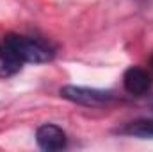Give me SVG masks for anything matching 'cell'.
<instances>
[{
    "label": "cell",
    "mask_w": 153,
    "mask_h": 152,
    "mask_svg": "<svg viewBox=\"0 0 153 152\" xmlns=\"http://www.w3.org/2000/svg\"><path fill=\"white\" fill-rule=\"evenodd\" d=\"M53 57V50L34 38L20 34H5L0 39V75L20 72L23 63H46Z\"/></svg>",
    "instance_id": "obj_1"
},
{
    "label": "cell",
    "mask_w": 153,
    "mask_h": 152,
    "mask_svg": "<svg viewBox=\"0 0 153 152\" xmlns=\"http://www.w3.org/2000/svg\"><path fill=\"white\" fill-rule=\"evenodd\" d=\"M61 97L85 108H103L114 102V93L107 90H98V88H84V86H62L61 88Z\"/></svg>",
    "instance_id": "obj_2"
},
{
    "label": "cell",
    "mask_w": 153,
    "mask_h": 152,
    "mask_svg": "<svg viewBox=\"0 0 153 152\" xmlns=\"http://www.w3.org/2000/svg\"><path fill=\"white\" fill-rule=\"evenodd\" d=\"M36 141L43 150L53 152V150H62L68 143L66 132L53 123H43L36 131Z\"/></svg>",
    "instance_id": "obj_3"
},
{
    "label": "cell",
    "mask_w": 153,
    "mask_h": 152,
    "mask_svg": "<svg viewBox=\"0 0 153 152\" xmlns=\"http://www.w3.org/2000/svg\"><path fill=\"white\" fill-rule=\"evenodd\" d=\"M152 77L146 70L139 68V66H130L125 75H123V86L125 90L134 95V97H143L152 90Z\"/></svg>",
    "instance_id": "obj_4"
},
{
    "label": "cell",
    "mask_w": 153,
    "mask_h": 152,
    "mask_svg": "<svg viewBox=\"0 0 153 152\" xmlns=\"http://www.w3.org/2000/svg\"><path fill=\"white\" fill-rule=\"evenodd\" d=\"M123 132L139 138H153V120H135L128 123L123 129Z\"/></svg>",
    "instance_id": "obj_5"
},
{
    "label": "cell",
    "mask_w": 153,
    "mask_h": 152,
    "mask_svg": "<svg viewBox=\"0 0 153 152\" xmlns=\"http://www.w3.org/2000/svg\"><path fill=\"white\" fill-rule=\"evenodd\" d=\"M137 2H146L148 4V2H153V0H137Z\"/></svg>",
    "instance_id": "obj_6"
},
{
    "label": "cell",
    "mask_w": 153,
    "mask_h": 152,
    "mask_svg": "<svg viewBox=\"0 0 153 152\" xmlns=\"http://www.w3.org/2000/svg\"><path fill=\"white\" fill-rule=\"evenodd\" d=\"M150 65H152V68H153V56H152V59H150Z\"/></svg>",
    "instance_id": "obj_7"
}]
</instances>
